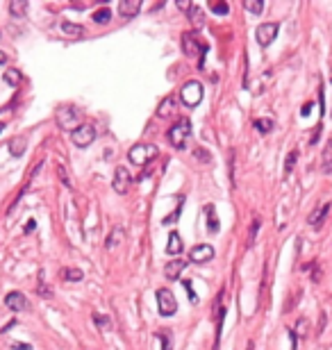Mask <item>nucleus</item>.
<instances>
[{
  "label": "nucleus",
  "mask_w": 332,
  "mask_h": 350,
  "mask_svg": "<svg viewBox=\"0 0 332 350\" xmlns=\"http://www.w3.org/2000/svg\"><path fill=\"white\" fill-rule=\"evenodd\" d=\"M155 157H157V146H153V143H136L128 153V159L132 164H136V166H146Z\"/></svg>",
  "instance_id": "1"
},
{
  "label": "nucleus",
  "mask_w": 332,
  "mask_h": 350,
  "mask_svg": "<svg viewBox=\"0 0 332 350\" xmlns=\"http://www.w3.org/2000/svg\"><path fill=\"white\" fill-rule=\"evenodd\" d=\"M182 50H184L187 57H191V60H196L198 57V60H200L198 62V66L202 68V64H205V50H207V48L198 41L194 32H184L182 34Z\"/></svg>",
  "instance_id": "2"
},
{
  "label": "nucleus",
  "mask_w": 332,
  "mask_h": 350,
  "mask_svg": "<svg viewBox=\"0 0 332 350\" xmlns=\"http://www.w3.org/2000/svg\"><path fill=\"white\" fill-rule=\"evenodd\" d=\"M180 98H182L184 107H198L202 100V84L198 80H189L182 84L180 89Z\"/></svg>",
  "instance_id": "3"
},
{
  "label": "nucleus",
  "mask_w": 332,
  "mask_h": 350,
  "mask_svg": "<svg viewBox=\"0 0 332 350\" xmlns=\"http://www.w3.org/2000/svg\"><path fill=\"white\" fill-rule=\"evenodd\" d=\"M191 134V123L187 119H180L178 123L173 125L171 130H168V141H171L173 148H184V143H187V139H189Z\"/></svg>",
  "instance_id": "4"
},
{
  "label": "nucleus",
  "mask_w": 332,
  "mask_h": 350,
  "mask_svg": "<svg viewBox=\"0 0 332 350\" xmlns=\"http://www.w3.org/2000/svg\"><path fill=\"white\" fill-rule=\"evenodd\" d=\"M80 119H82V114H80V109H75V107H62L60 112H57V125H60L62 130L75 132Z\"/></svg>",
  "instance_id": "5"
},
{
  "label": "nucleus",
  "mask_w": 332,
  "mask_h": 350,
  "mask_svg": "<svg viewBox=\"0 0 332 350\" xmlns=\"http://www.w3.org/2000/svg\"><path fill=\"white\" fill-rule=\"evenodd\" d=\"M157 307H160L162 316H173L178 312V300L173 296L171 289H160L157 291Z\"/></svg>",
  "instance_id": "6"
},
{
  "label": "nucleus",
  "mask_w": 332,
  "mask_h": 350,
  "mask_svg": "<svg viewBox=\"0 0 332 350\" xmlns=\"http://www.w3.org/2000/svg\"><path fill=\"white\" fill-rule=\"evenodd\" d=\"M73 143H75L77 148H87V146H91L96 139V127L89 123H84V125H77V130L71 134Z\"/></svg>",
  "instance_id": "7"
},
{
  "label": "nucleus",
  "mask_w": 332,
  "mask_h": 350,
  "mask_svg": "<svg viewBox=\"0 0 332 350\" xmlns=\"http://www.w3.org/2000/svg\"><path fill=\"white\" fill-rule=\"evenodd\" d=\"M278 32H280L278 23H262V25H257L255 39H257V43H260L262 48H266V46H271L273 43V39L278 36Z\"/></svg>",
  "instance_id": "8"
},
{
  "label": "nucleus",
  "mask_w": 332,
  "mask_h": 350,
  "mask_svg": "<svg viewBox=\"0 0 332 350\" xmlns=\"http://www.w3.org/2000/svg\"><path fill=\"white\" fill-rule=\"evenodd\" d=\"M130 184H132V175H130V171L125 166H119L116 168V175H114V191L116 193H128L130 191Z\"/></svg>",
  "instance_id": "9"
},
{
  "label": "nucleus",
  "mask_w": 332,
  "mask_h": 350,
  "mask_svg": "<svg viewBox=\"0 0 332 350\" xmlns=\"http://www.w3.org/2000/svg\"><path fill=\"white\" fill-rule=\"evenodd\" d=\"M189 259L194 264H207V261L214 259V248L209 244H198L196 248H191Z\"/></svg>",
  "instance_id": "10"
},
{
  "label": "nucleus",
  "mask_w": 332,
  "mask_h": 350,
  "mask_svg": "<svg viewBox=\"0 0 332 350\" xmlns=\"http://www.w3.org/2000/svg\"><path fill=\"white\" fill-rule=\"evenodd\" d=\"M330 202H323V205H321L319 209H316V212H312L309 214V219H307V223L312 227H314V230H321V225H323V223H326V216L328 214H330Z\"/></svg>",
  "instance_id": "11"
},
{
  "label": "nucleus",
  "mask_w": 332,
  "mask_h": 350,
  "mask_svg": "<svg viewBox=\"0 0 332 350\" xmlns=\"http://www.w3.org/2000/svg\"><path fill=\"white\" fill-rule=\"evenodd\" d=\"M184 268H187V261H184V259H173V261H168V264L164 266L166 280H178L180 275L184 273Z\"/></svg>",
  "instance_id": "12"
},
{
  "label": "nucleus",
  "mask_w": 332,
  "mask_h": 350,
  "mask_svg": "<svg viewBox=\"0 0 332 350\" xmlns=\"http://www.w3.org/2000/svg\"><path fill=\"white\" fill-rule=\"evenodd\" d=\"M5 305L12 309V312H21V309L28 307V300H25V296L21 291H12V293H7Z\"/></svg>",
  "instance_id": "13"
},
{
  "label": "nucleus",
  "mask_w": 332,
  "mask_h": 350,
  "mask_svg": "<svg viewBox=\"0 0 332 350\" xmlns=\"http://www.w3.org/2000/svg\"><path fill=\"white\" fill-rule=\"evenodd\" d=\"M139 9H141V0H121L119 2V12L125 18H134Z\"/></svg>",
  "instance_id": "14"
},
{
  "label": "nucleus",
  "mask_w": 332,
  "mask_h": 350,
  "mask_svg": "<svg viewBox=\"0 0 332 350\" xmlns=\"http://www.w3.org/2000/svg\"><path fill=\"white\" fill-rule=\"evenodd\" d=\"M184 250V244H182V237H180L178 232H171L168 234V241H166V255H180Z\"/></svg>",
  "instance_id": "15"
},
{
  "label": "nucleus",
  "mask_w": 332,
  "mask_h": 350,
  "mask_svg": "<svg viewBox=\"0 0 332 350\" xmlns=\"http://www.w3.org/2000/svg\"><path fill=\"white\" fill-rule=\"evenodd\" d=\"M189 23L194 30H200L202 25H205V14H202V9L198 5H191L189 9Z\"/></svg>",
  "instance_id": "16"
},
{
  "label": "nucleus",
  "mask_w": 332,
  "mask_h": 350,
  "mask_svg": "<svg viewBox=\"0 0 332 350\" xmlns=\"http://www.w3.org/2000/svg\"><path fill=\"white\" fill-rule=\"evenodd\" d=\"M321 171L332 173V141H328V146L323 148V155H321Z\"/></svg>",
  "instance_id": "17"
},
{
  "label": "nucleus",
  "mask_w": 332,
  "mask_h": 350,
  "mask_svg": "<svg viewBox=\"0 0 332 350\" xmlns=\"http://www.w3.org/2000/svg\"><path fill=\"white\" fill-rule=\"evenodd\" d=\"M25 146H28L25 137H14L12 141H9V153H12L14 157H21V155L25 153Z\"/></svg>",
  "instance_id": "18"
},
{
  "label": "nucleus",
  "mask_w": 332,
  "mask_h": 350,
  "mask_svg": "<svg viewBox=\"0 0 332 350\" xmlns=\"http://www.w3.org/2000/svg\"><path fill=\"white\" fill-rule=\"evenodd\" d=\"M62 30L66 32V34H71V36H82L84 34V28L80 23H71V21H64L62 23Z\"/></svg>",
  "instance_id": "19"
},
{
  "label": "nucleus",
  "mask_w": 332,
  "mask_h": 350,
  "mask_svg": "<svg viewBox=\"0 0 332 350\" xmlns=\"http://www.w3.org/2000/svg\"><path fill=\"white\" fill-rule=\"evenodd\" d=\"M82 278H84V273L80 268H64L62 271V280H66V282H80Z\"/></svg>",
  "instance_id": "20"
},
{
  "label": "nucleus",
  "mask_w": 332,
  "mask_h": 350,
  "mask_svg": "<svg viewBox=\"0 0 332 350\" xmlns=\"http://www.w3.org/2000/svg\"><path fill=\"white\" fill-rule=\"evenodd\" d=\"M2 80H5L9 87H18V84H21V73H18L16 68H9V71L2 73Z\"/></svg>",
  "instance_id": "21"
},
{
  "label": "nucleus",
  "mask_w": 332,
  "mask_h": 350,
  "mask_svg": "<svg viewBox=\"0 0 332 350\" xmlns=\"http://www.w3.org/2000/svg\"><path fill=\"white\" fill-rule=\"evenodd\" d=\"M173 107H175V100H173V95H168L166 100H162L160 109H157V116H171V114H173Z\"/></svg>",
  "instance_id": "22"
},
{
  "label": "nucleus",
  "mask_w": 332,
  "mask_h": 350,
  "mask_svg": "<svg viewBox=\"0 0 332 350\" xmlns=\"http://www.w3.org/2000/svg\"><path fill=\"white\" fill-rule=\"evenodd\" d=\"M25 9H28V2L25 0H12L9 2V12H12V16H23L25 14Z\"/></svg>",
  "instance_id": "23"
},
{
  "label": "nucleus",
  "mask_w": 332,
  "mask_h": 350,
  "mask_svg": "<svg viewBox=\"0 0 332 350\" xmlns=\"http://www.w3.org/2000/svg\"><path fill=\"white\" fill-rule=\"evenodd\" d=\"M109 18H112V9H107V7H102V9H98V12H94V21L98 25H105L109 23Z\"/></svg>",
  "instance_id": "24"
},
{
  "label": "nucleus",
  "mask_w": 332,
  "mask_h": 350,
  "mask_svg": "<svg viewBox=\"0 0 332 350\" xmlns=\"http://www.w3.org/2000/svg\"><path fill=\"white\" fill-rule=\"evenodd\" d=\"M253 125H255V130L260 132V134H268V132L273 130V121L271 119H257Z\"/></svg>",
  "instance_id": "25"
},
{
  "label": "nucleus",
  "mask_w": 332,
  "mask_h": 350,
  "mask_svg": "<svg viewBox=\"0 0 332 350\" xmlns=\"http://www.w3.org/2000/svg\"><path fill=\"white\" fill-rule=\"evenodd\" d=\"M121 239H123V230H121V227H116V230H114L112 234H109V239H107L105 248H107V250L116 248V246H119V241H121Z\"/></svg>",
  "instance_id": "26"
},
{
  "label": "nucleus",
  "mask_w": 332,
  "mask_h": 350,
  "mask_svg": "<svg viewBox=\"0 0 332 350\" xmlns=\"http://www.w3.org/2000/svg\"><path fill=\"white\" fill-rule=\"evenodd\" d=\"M205 214H207V227H209V232H216V230H219V221H216V214H214L212 205H207V207H205Z\"/></svg>",
  "instance_id": "27"
},
{
  "label": "nucleus",
  "mask_w": 332,
  "mask_h": 350,
  "mask_svg": "<svg viewBox=\"0 0 332 350\" xmlns=\"http://www.w3.org/2000/svg\"><path fill=\"white\" fill-rule=\"evenodd\" d=\"M243 7L253 14H262L264 12V2L262 0H243Z\"/></svg>",
  "instance_id": "28"
},
{
  "label": "nucleus",
  "mask_w": 332,
  "mask_h": 350,
  "mask_svg": "<svg viewBox=\"0 0 332 350\" xmlns=\"http://www.w3.org/2000/svg\"><path fill=\"white\" fill-rule=\"evenodd\" d=\"M57 175H60L62 184H64L66 189H71V187H73V182H71V175H68V171H66V166H64V164H57Z\"/></svg>",
  "instance_id": "29"
},
{
  "label": "nucleus",
  "mask_w": 332,
  "mask_h": 350,
  "mask_svg": "<svg viewBox=\"0 0 332 350\" xmlns=\"http://www.w3.org/2000/svg\"><path fill=\"white\" fill-rule=\"evenodd\" d=\"M209 9H212L214 14H228L230 12V5H228V2H223V0H212V2H209Z\"/></svg>",
  "instance_id": "30"
},
{
  "label": "nucleus",
  "mask_w": 332,
  "mask_h": 350,
  "mask_svg": "<svg viewBox=\"0 0 332 350\" xmlns=\"http://www.w3.org/2000/svg\"><path fill=\"white\" fill-rule=\"evenodd\" d=\"M296 161H298V153H296V150H291V153L287 155V161H285V173H291V171H294Z\"/></svg>",
  "instance_id": "31"
},
{
  "label": "nucleus",
  "mask_w": 332,
  "mask_h": 350,
  "mask_svg": "<svg viewBox=\"0 0 332 350\" xmlns=\"http://www.w3.org/2000/svg\"><path fill=\"white\" fill-rule=\"evenodd\" d=\"M260 230V219L253 221V225H250V232H248V246H253V241H255V232Z\"/></svg>",
  "instance_id": "32"
},
{
  "label": "nucleus",
  "mask_w": 332,
  "mask_h": 350,
  "mask_svg": "<svg viewBox=\"0 0 332 350\" xmlns=\"http://www.w3.org/2000/svg\"><path fill=\"white\" fill-rule=\"evenodd\" d=\"M184 289H187V293H189V300H191V303H196V293H194V289H191V282H189V280H184Z\"/></svg>",
  "instance_id": "33"
},
{
  "label": "nucleus",
  "mask_w": 332,
  "mask_h": 350,
  "mask_svg": "<svg viewBox=\"0 0 332 350\" xmlns=\"http://www.w3.org/2000/svg\"><path fill=\"white\" fill-rule=\"evenodd\" d=\"M160 337H162V341H164V350H171V334H168V332H162Z\"/></svg>",
  "instance_id": "34"
},
{
  "label": "nucleus",
  "mask_w": 332,
  "mask_h": 350,
  "mask_svg": "<svg viewBox=\"0 0 332 350\" xmlns=\"http://www.w3.org/2000/svg\"><path fill=\"white\" fill-rule=\"evenodd\" d=\"M12 348H14V350H32V346H30V344H14Z\"/></svg>",
  "instance_id": "35"
},
{
  "label": "nucleus",
  "mask_w": 332,
  "mask_h": 350,
  "mask_svg": "<svg viewBox=\"0 0 332 350\" xmlns=\"http://www.w3.org/2000/svg\"><path fill=\"white\" fill-rule=\"evenodd\" d=\"M196 157H198V159L209 161V153H205V150H196Z\"/></svg>",
  "instance_id": "36"
},
{
  "label": "nucleus",
  "mask_w": 332,
  "mask_h": 350,
  "mask_svg": "<svg viewBox=\"0 0 332 350\" xmlns=\"http://www.w3.org/2000/svg\"><path fill=\"white\" fill-rule=\"evenodd\" d=\"M178 7H180V9H187V12H189V9H191V2H187V0H178Z\"/></svg>",
  "instance_id": "37"
},
{
  "label": "nucleus",
  "mask_w": 332,
  "mask_h": 350,
  "mask_svg": "<svg viewBox=\"0 0 332 350\" xmlns=\"http://www.w3.org/2000/svg\"><path fill=\"white\" fill-rule=\"evenodd\" d=\"M289 337H291V350H296V332L289 330Z\"/></svg>",
  "instance_id": "38"
},
{
  "label": "nucleus",
  "mask_w": 332,
  "mask_h": 350,
  "mask_svg": "<svg viewBox=\"0 0 332 350\" xmlns=\"http://www.w3.org/2000/svg\"><path fill=\"white\" fill-rule=\"evenodd\" d=\"M309 109H312V102H307V105H305V107H302V116H307V114H309Z\"/></svg>",
  "instance_id": "39"
},
{
  "label": "nucleus",
  "mask_w": 332,
  "mask_h": 350,
  "mask_svg": "<svg viewBox=\"0 0 332 350\" xmlns=\"http://www.w3.org/2000/svg\"><path fill=\"white\" fill-rule=\"evenodd\" d=\"M34 227H36V223H34V221H30V223L25 225V232H32V230H34Z\"/></svg>",
  "instance_id": "40"
},
{
  "label": "nucleus",
  "mask_w": 332,
  "mask_h": 350,
  "mask_svg": "<svg viewBox=\"0 0 332 350\" xmlns=\"http://www.w3.org/2000/svg\"><path fill=\"white\" fill-rule=\"evenodd\" d=\"M5 62H7V55L2 53V50H0V64H5Z\"/></svg>",
  "instance_id": "41"
},
{
  "label": "nucleus",
  "mask_w": 332,
  "mask_h": 350,
  "mask_svg": "<svg viewBox=\"0 0 332 350\" xmlns=\"http://www.w3.org/2000/svg\"><path fill=\"white\" fill-rule=\"evenodd\" d=\"M2 130H5V123H0V132H2Z\"/></svg>",
  "instance_id": "42"
}]
</instances>
